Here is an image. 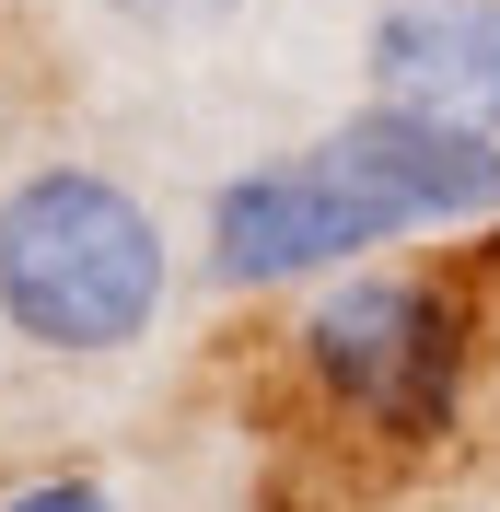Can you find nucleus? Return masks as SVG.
Instances as JSON below:
<instances>
[{"label":"nucleus","mask_w":500,"mask_h":512,"mask_svg":"<svg viewBox=\"0 0 500 512\" xmlns=\"http://www.w3.org/2000/svg\"><path fill=\"white\" fill-rule=\"evenodd\" d=\"M454 512H477V501H454Z\"/></svg>","instance_id":"8"},{"label":"nucleus","mask_w":500,"mask_h":512,"mask_svg":"<svg viewBox=\"0 0 500 512\" xmlns=\"http://www.w3.org/2000/svg\"><path fill=\"white\" fill-rule=\"evenodd\" d=\"M210 280L221 291H291V280H338L361 256H384L396 233L373 222V198L349 187L326 152H280L210 187Z\"/></svg>","instance_id":"3"},{"label":"nucleus","mask_w":500,"mask_h":512,"mask_svg":"<svg viewBox=\"0 0 500 512\" xmlns=\"http://www.w3.org/2000/svg\"><path fill=\"white\" fill-rule=\"evenodd\" d=\"M361 70L384 105L500 128V0H384L361 35Z\"/></svg>","instance_id":"5"},{"label":"nucleus","mask_w":500,"mask_h":512,"mask_svg":"<svg viewBox=\"0 0 500 512\" xmlns=\"http://www.w3.org/2000/svg\"><path fill=\"white\" fill-rule=\"evenodd\" d=\"M291 361L349 431H373L384 454H431L466 419L477 373V291L431 280V268H338L314 280V303L291 315Z\"/></svg>","instance_id":"2"},{"label":"nucleus","mask_w":500,"mask_h":512,"mask_svg":"<svg viewBox=\"0 0 500 512\" xmlns=\"http://www.w3.org/2000/svg\"><path fill=\"white\" fill-rule=\"evenodd\" d=\"M175 303L163 210L105 163H24L0 187V338L35 361H117Z\"/></svg>","instance_id":"1"},{"label":"nucleus","mask_w":500,"mask_h":512,"mask_svg":"<svg viewBox=\"0 0 500 512\" xmlns=\"http://www.w3.org/2000/svg\"><path fill=\"white\" fill-rule=\"evenodd\" d=\"M94 12H117V24H140V35H198V24H221V12H245V0H94Z\"/></svg>","instance_id":"7"},{"label":"nucleus","mask_w":500,"mask_h":512,"mask_svg":"<svg viewBox=\"0 0 500 512\" xmlns=\"http://www.w3.org/2000/svg\"><path fill=\"white\" fill-rule=\"evenodd\" d=\"M0 512H117V489L59 466V478H12V489H0Z\"/></svg>","instance_id":"6"},{"label":"nucleus","mask_w":500,"mask_h":512,"mask_svg":"<svg viewBox=\"0 0 500 512\" xmlns=\"http://www.w3.org/2000/svg\"><path fill=\"white\" fill-rule=\"evenodd\" d=\"M314 152L338 163L349 187L373 198V222L396 233H477L500 222V128H454V117H419V105H361L338 117Z\"/></svg>","instance_id":"4"}]
</instances>
